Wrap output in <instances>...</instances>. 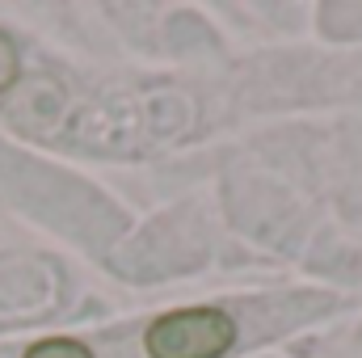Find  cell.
Segmentation results:
<instances>
[{
	"label": "cell",
	"instance_id": "cell-3",
	"mask_svg": "<svg viewBox=\"0 0 362 358\" xmlns=\"http://www.w3.org/2000/svg\"><path fill=\"white\" fill-rule=\"evenodd\" d=\"M13 76H17V55H13V42L0 34V93L13 85Z\"/></svg>",
	"mask_w": 362,
	"mask_h": 358
},
{
	"label": "cell",
	"instance_id": "cell-2",
	"mask_svg": "<svg viewBox=\"0 0 362 358\" xmlns=\"http://www.w3.org/2000/svg\"><path fill=\"white\" fill-rule=\"evenodd\" d=\"M25 358H93V350L81 346V342H72V337H47V342L30 346Z\"/></svg>",
	"mask_w": 362,
	"mask_h": 358
},
{
	"label": "cell",
	"instance_id": "cell-1",
	"mask_svg": "<svg viewBox=\"0 0 362 358\" xmlns=\"http://www.w3.org/2000/svg\"><path fill=\"white\" fill-rule=\"evenodd\" d=\"M236 342L232 316L219 308H181L148 325L144 346L152 358H223Z\"/></svg>",
	"mask_w": 362,
	"mask_h": 358
}]
</instances>
